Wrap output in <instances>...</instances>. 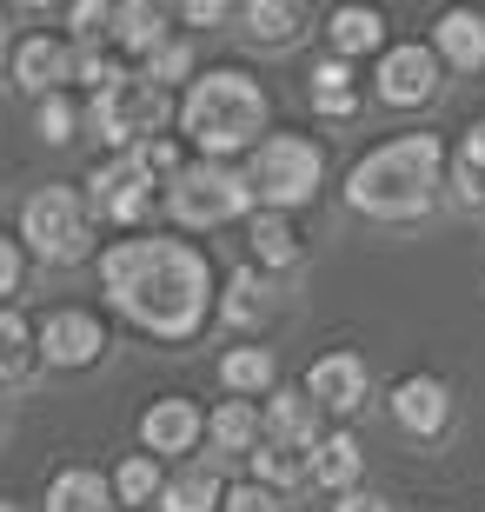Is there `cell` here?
Segmentation results:
<instances>
[{
    "label": "cell",
    "instance_id": "obj_39",
    "mask_svg": "<svg viewBox=\"0 0 485 512\" xmlns=\"http://www.w3.org/2000/svg\"><path fill=\"white\" fill-rule=\"evenodd\" d=\"M220 14H226L220 0H193V7H187V20H220Z\"/></svg>",
    "mask_w": 485,
    "mask_h": 512
},
{
    "label": "cell",
    "instance_id": "obj_36",
    "mask_svg": "<svg viewBox=\"0 0 485 512\" xmlns=\"http://www.w3.org/2000/svg\"><path fill=\"white\" fill-rule=\"evenodd\" d=\"M452 167H466L472 180H485V120H472L466 127V140H459V160Z\"/></svg>",
    "mask_w": 485,
    "mask_h": 512
},
{
    "label": "cell",
    "instance_id": "obj_21",
    "mask_svg": "<svg viewBox=\"0 0 485 512\" xmlns=\"http://www.w3.org/2000/svg\"><path fill=\"white\" fill-rule=\"evenodd\" d=\"M47 512H113V479H100L94 466H67L47 486Z\"/></svg>",
    "mask_w": 485,
    "mask_h": 512
},
{
    "label": "cell",
    "instance_id": "obj_33",
    "mask_svg": "<svg viewBox=\"0 0 485 512\" xmlns=\"http://www.w3.org/2000/svg\"><path fill=\"white\" fill-rule=\"evenodd\" d=\"M67 20H74L80 40H107L113 34V7H100V0H74V7H67Z\"/></svg>",
    "mask_w": 485,
    "mask_h": 512
},
{
    "label": "cell",
    "instance_id": "obj_23",
    "mask_svg": "<svg viewBox=\"0 0 485 512\" xmlns=\"http://www.w3.org/2000/svg\"><path fill=\"white\" fill-rule=\"evenodd\" d=\"M220 380L233 399H253V393H280V366H273V353L266 346H233L220 360Z\"/></svg>",
    "mask_w": 485,
    "mask_h": 512
},
{
    "label": "cell",
    "instance_id": "obj_25",
    "mask_svg": "<svg viewBox=\"0 0 485 512\" xmlns=\"http://www.w3.org/2000/svg\"><path fill=\"white\" fill-rule=\"evenodd\" d=\"M313 107L326 120H353L359 114V87H353V60H339V54H326L313 67Z\"/></svg>",
    "mask_w": 485,
    "mask_h": 512
},
{
    "label": "cell",
    "instance_id": "obj_10",
    "mask_svg": "<svg viewBox=\"0 0 485 512\" xmlns=\"http://www.w3.org/2000/svg\"><path fill=\"white\" fill-rule=\"evenodd\" d=\"M439 67H446V60L432 54V47L399 40V47H386V54H379L373 87H379V100H386V107H426V100L439 94Z\"/></svg>",
    "mask_w": 485,
    "mask_h": 512
},
{
    "label": "cell",
    "instance_id": "obj_37",
    "mask_svg": "<svg viewBox=\"0 0 485 512\" xmlns=\"http://www.w3.org/2000/svg\"><path fill=\"white\" fill-rule=\"evenodd\" d=\"M20 273H27V266H20V240H7V233H0V300H7V293H20Z\"/></svg>",
    "mask_w": 485,
    "mask_h": 512
},
{
    "label": "cell",
    "instance_id": "obj_24",
    "mask_svg": "<svg viewBox=\"0 0 485 512\" xmlns=\"http://www.w3.org/2000/svg\"><path fill=\"white\" fill-rule=\"evenodd\" d=\"M273 313V286H266L260 266H240L233 280H226V300H220V320L226 326H260Z\"/></svg>",
    "mask_w": 485,
    "mask_h": 512
},
{
    "label": "cell",
    "instance_id": "obj_15",
    "mask_svg": "<svg viewBox=\"0 0 485 512\" xmlns=\"http://www.w3.org/2000/svg\"><path fill=\"white\" fill-rule=\"evenodd\" d=\"M432 54L459 67V74H479L485 67V14L472 7H446V14L432 20Z\"/></svg>",
    "mask_w": 485,
    "mask_h": 512
},
{
    "label": "cell",
    "instance_id": "obj_14",
    "mask_svg": "<svg viewBox=\"0 0 485 512\" xmlns=\"http://www.w3.org/2000/svg\"><path fill=\"white\" fill-rule=\"evenodd\" d=\"M206 433V419L193 399H153L147 413H140V446H147L153 459H167V453H193Z\"/></svg>",
    "mask_w": 485,
    "mask_h": 512
},
{
    "label": "cell",
    "instance_id": "obj_4",
    "mask_svg": "<svg viewBox=\"0 0 485 512\" xmlns=\"http://www.w3.org/2000/svg\"><path fill=\"white\" fill-rule=\"evenodd\" d=\"M246 180H253V200H260L266 213H293L319 193L326 153H319V140H306V133H266L260 147H253V160H246Z\"/></svg>",
    "mask_w": 485,
    "mask_h": 512
},
{
    "label": "cell",
    "instance_id": "obj_27",
    "mask_svg": "<svg viewBox=\"0 0 485 512\" xmlns=\"http://www.w3.org/2000/svg\"><path fill=\"white\" fill-rule=\"evenodd\" d=\"M253 479L273 486V493L306 486V479H313V446H273V439H266L260 453H253Z\"/></svg>",
    "mask_w": 485,
    "mask_h": 512
},
{
    "label": "cell",
    "instance_id": "obj_5",
    "mask_svg": "<svg viewBox=\"0 0 485 512\" xmlns=\"http://www.w3.org/2000/svg\"><path fill=\"white\" fill-rule=\"evenodd\" d=\"M20 240L47 266H80L94 253V213H87V200H80L74 187L47 180V187L27 193V207H20Z\"/></svg>",
    "mask_w": 485,
    "mask_h": 512
},
{
    "label": "cell",
    "instance_id": "obj_31",
    "mask_svg": "<svg viewBox=\"0 0 485 512\" xmlns=\"http://www.w3.org/2000/svg\"><path fill=\"white\" fill-rule=\"evenodd\" d=\"M40 140H47V147H67V140H74V127H80V114H74V100L67 94H47L40 100Z\"/></svg>",
    "mask_w": 485,
    "mask_h": 512
},
{
    "label": "cell",
    "instance_id": "obj_28",
    "mask_svg": "<svg viewBox=\"0 0 485 512\" xmlns=\"http://www.w3.org/2000/svg\"><path fill=\"white\" fill-rule=\"evenodd\" d=\"M299 27H306V7H293V0H253L246 7V34L260 47H286V40H299Z\"/></svg>",
    "mask_w": 485,
    "mask_h": 512
},
{
    "label": "cell",
    "instance_id": "obj_2",
    "mask_svg": "<svg viewBox=\"0 0 485 512\" xmlns=\"http://www.w3.org/2000/svg\"><path fill=\"white\" fill-rule=\"evenodd\" d=\"M439 187H446L439 133H399V140L373 147L346 173V200L359 213H373V220H419V213H432Z\"/></svg>",
    "mask_w": 485,
    "mask_h": 512
},
{
    "label": "cell",
    "instance_id": "obj_20",
    "mask_svg": "<svg viewBox=\"0 0 485 512\" xmlns=\"http://www.w3.org/2000/svg\"><path fill=\"white\" fill-rule=\"evenodd\" d=\"M113 47H127V54L153 60L160 47H167V14L160 7H147V0H127V7H113Z\"/></svg>",
    "mask_w": 485,
    "mask_h": 512
},
{
    "label": "cell",
    "instance_id": "obj_9",
    "mask_svg": "<svg viewBox=\"0 0 485 512\" xmlns=\"http://www.w3.org/2000/svg\"><path fill=\"white\" fill-rule=\"evenodd\" d=\"M87 207H100L107 220H120V227H140L153 213V173L133 160V153H113L107 167L87 173Z\"/></svg>",
    "mask_w": 485,
    "mask_h": 512
},
{
    "label": "cell",
    "instance_id": "obj_18",
    "mask_svg": "<svg viewBox=\"0 0 485 512\" xmlns=\"http://www.w3.org/2000/svg\"><path fill=\"white\" fill-rule=\"evenodd\" d=\"M326 40H333L339 60L379 54V47H386V14H379V7H333V14H326Z\"/></svg>",
    "mask_w": 485,
    "mask_h": 512
},
{
    "label": "cell",
    "instance_id": "obj_8",
    "mask_svg": "<svg viewBox=\"0 0 485 512\" xmlns=\"http://www.w3.org/2000/svg\"><path fill=\"white\" fill-rule=\"evenodd\" d=\"M107 326H100V313H87V306H54L47 320H40V360L60 366V373H80V366L107 360Z\"/></svg>",
    "mask_w": 485,
    "mask_h": 512
},
{
    "label": "cell",
    "instance_id": "obj_7",
    "mask_svg": "<svg viewBox=\"0 0 485 512\" xmlns=\"http://www.w3.org/2000/svg\"><path fill=\"white\" fill-rule=\"evenodd\" d=\"M87 120H94V133L107 140L113 153H133L140 140H160V120H167V94H160L147 74H127L120 87L94 94Z\"/></svg>",
    "mask_w": 485,
    "mask_h": 512
},
{
    "label": "cell",
    "instance_id": "obj_26",
    "mask_svg": "<svg viewBox=\"0 0 485 512\" xmlns=\"http://www.w3.org/2000/svg\"><path fill=\"white\" fill-rule=\"evenodd\" d=\"M246 240H253V266H299V233L286 213H253L246 220Z\"/></svg>",
    "mask_w": 485,
    "mask_h": 512
},
{
    "label": "cell",
    "instance_id": "obj_40",
    "mask_svg": "<svg viewBox=\"0 0 485 512\" xmlns=\"http://www.w3.org/2000/svg\"><path fill=\"white\" fill-rule=\"evenodd\" d=\"M0 60H7V14H0Z\"/></svg>",
    "mask_w": 485,
    "mask_h": 512
},
{
    "label": "cell",
    "instance_id": "obj_11",
    "mask_svg": "<svg viewBox=\"0 0 485 512\" xmlns=\"http://www.w3.org/2000/svg\"><path fill=\"white\" fill-rule=\"evenodd\" d=\"M14 80L27 87V94H67V80H80V54L67 47L60 34H34L14 47Z\"/></svg>",
    "mask_w": 485,
    "mask_h": 512
},
{
    "label": "cell",
    "instance_id": "obj_12",
    "mask_svg": "<svg viewBox=\"0 0 485 512\" xmlns=\"http://www.w3.org/2000/svg\"><path fill=\"white\" fill-rule=\"evenodd\" d=\"M392 419H399V433L412 439H439L446 433V419H452V386L446 380H432V373H412V380L392 386Z\"/></svg>",
    "mask_w": 485,
    "mask_h": 512
},
{
    "label": "cell",
    "instance_id": "obj_38",
    "mask_svg": "<svg viewBox=\"0 0 485 512\" xmlns=\"http://www.w3.org/2000/svg\"><path fill=\"white\" fill-rule=\"evenodd\" d=\"M333 512H392V506H386L379 493H346V499H339Z\"/></svg>",
    "mask_w": 485,
    "mask_h": 512
},
{
    "label": "cell",
    "instance_id": "obj_13",
    "mask_svg": "<svg viewBox=\"0 0 485 512\" xmlns=\"http://www.w3.org/2000/svg\"><path fill=\"white\" fill-rule=\"evenodd\" d=\"M306 399H313L319 413H359L366 406V360L359 353H326V360H313V373H306Z\"/></svg>",
    "mask_w": 485,
    "mask_h": 512
},
{
    "label": "cell",
    "instance_id": "obj_30",
    "mask_svg": "<svg viewBox=\"0 0 485 512\" xmlns=\"http://www.w3.org/2000/svg\"><path fill=\"white\" fill-rule=\"evenodd\" d=\"M160 486H167V473H160V459H153V453H133L127 466L113 473V499H127V506L160 499Z\"/></svg>",
    "mask_w": 485,
    "mask_h": 512
},
{
    "label": "cell",
    "instance_id": "obj_35",
    "mask_svg": "<svg viewBox=\"0 0 485 512\" xmlns=\"http://www.w3.org/2000/svg\"><path fill=\"white\" fill-rule=\"evenodd\" d=\"M80 80H87L94 94H107V87H120V80H127V67H120L113 54H80Z\"/></svg>",
    "mask_w": 485,
    "mask_h": 512
},
{
    "label": "cell",
    "instance_id": "obj_41",
    "mask_svg": "<svg viewBox=\"0 0 485 512\" xmlns=\"http://www.w3.org/2000/svg\"><path fill=\"white\" fill-rule=\"evenodd\" d=\"M0 512H20V506H14V499H0Z\"/></svg>",
    "mask_w": 485,
    "mask_h": 512
},
{
    "label": "cell",
    "instance_id": "obj_17",
    "mask_svg": "<svg viewBox=\"0 0 485 512\" xmlns=\"http://www.w3.org/2000/svg\"><path fill=\"white\" fill-rule=\"evenodd\" d=\"M213 506H226V486L213 473V459H193V466L167 473V486H160V512H213Z\"/></svg>",
    "mask_w": 485,
    "mask_h": 512
},
{
    "label": "cell",
    "instance_id": "obj_32",
    "mask_svg": "<svg viewBox=\"0 0 485 512\" xmlns=\"http://www.w3.org/2000/svg\"><path fill=\"white\" fill-rule=\"evenodd\" d=\"M187 74H193V47L187 40H167V47L147 60V80L160 87V94H167V80H187Z\"/></svg>",
    "mask_w": 485,
    "mask_h": 512
},
{
    "label": "cell",
    "instance_id": "obj_16",
    "mask_svg": "<svg viewBox=\"0 0 485 512\" xmlns=\"http://www.w3.org/2000/svg\"><path fill=\"white\" fill-rule=\"evenodd\" d=\"M260 419H266V439L273 446H319V406L306 399V386H280V393H266V406H260Z\"/></svg>",
    "mask_w": 485,
    "mask_h": 512
},
{
    "label": "cell",
    "instance_id": "obj_1",
    "mask_svg": "<svg viewBox=\"0 0 485 512\" xmlns=\"http://www.w3.org/2000/svg\"><path fill=\"white\" fill-rule=\"evenodd\" d=\"M100 286L107 300L127 313L140 333L153 340H193L206 326V306H213V266L200 247L187 240H160V233H133V240H113L100 253Z\"/></svg>",
    "mask_w": 485,
    "mask_h": 512
},
{
    "label": "cell",
    "instance_id": "obj_19",
    "mask_svg": "<svg viewBox=\"0 0 485 512\" xmlns=\"http://www.w3.org/2000/svg\"><path fill=\"white\" fill-rule=\"evenodd\" d=\"M359 473H366V453H359L353 433H326V439L313 446V479L326 486V493L346 499V493L359 486Z\"/></svg>",
    "mask_w": 485,
    "mask_h": 512
},
{
    "label": "cell",
    "instance_id": "obj_3",
    "mask_svg": "<svg viewBox=\"0 0 485 512\" xmlns=\"http://www.w3.org/2000/svg\"><path fill=\"white\" fill-rule=\"evenodd\" d=\"M180 133H187L200 160H226L240 147H260L266 133V87L240 67H213L193 74V87L180 94Z\"/></svg>",
    "mask_w": 485,
    "mask_h": 512
},
{
    "label": "cell",
    "instance_id": "obj_22",
    "mask_svg": "<svg viewBox=\"0 0 485 512\" xmlns=\"http://www.w3.org/2000/svg\"><path fill=\"white\" fill-rule=\"evenodd\" d=\"M206 433H213V446L220 453H260V433H266V419L253 399H220L213 406V419H206Z\"/></svg>",
    "mask_w": 485,
    "mask_h": 512
},
{
    "label": "cell",
    "instance_id": "obj_34",
    "mask_svg": "<svg viewBox=\"0 0 485 512\" xmlns=\"http://www.w3.org/2000/svg\"><path fill=\"white\" fill-rule=\"evenodd\" d=\"M226 512H286V506H280V493H273V486L246 479V486H233V493H226Z\"/></svg>",
    "mask_w": 485,
    "mask_h": 512
},
{
    "label": "cell",
    "instance_id": "obj_6",
    "mask_svg": "<svg viewBox=\"0 0 485 512\" xmlns=\"http://www.w3.org/2000/svg\"><path fill=\"white\" fill-rule=\"evenodd\" d=\"M167 207L180 227H226V220H240V213H260L253 200V180L240 167H226V160H193L180 167V180L167 187Z\"/></svg>",
    "mask_w": 485,
    "mask_h": 512
},
{
    "label": "cell",
    "instance_id": "obj_29",
    "mask_svg": "<svg viewBox=\"0 0 485 512\" xmlns=\"http://www.w3.org/2000/svg\"><path fill=\"white\" fill-rule=\"evenodd\" d=\"M40 360V326H27L14 306H0V380H14Z\"/></svg>",
    "mask_w": 485,
    "mask_h": 512
}]
</instances>
